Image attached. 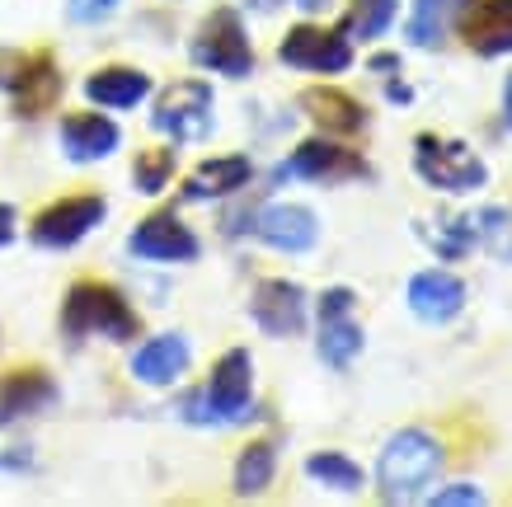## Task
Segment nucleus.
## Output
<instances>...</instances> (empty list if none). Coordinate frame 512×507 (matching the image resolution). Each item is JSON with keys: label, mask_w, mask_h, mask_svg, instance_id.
I'll list each match as a JSON object with an SVG mask.
<instances>
[{"label": "nucleus", "mask_w": 512, "mask_h": 507, "mask_svg": "<svg viewBox=\"0 0 512 507\" xmlns=\"http://www.w3.org/2000/svg\"><path fill=\"white\" fill-rule=\"evenodd\" d=\"M372 71L376 76H400V57H395V52H381V57H372Z\"/></svg>", "instance_id": "72a5a7b5"}, {"label": "nucleus", "mask_w": 512, "mask_h": 507, "mask_svg": "<svg viewBox=\"0 0 512 507\" xmlns=\"http://www.w3.org/2000/svg\"><path fill=\"white\" fill-rule=\"evenodd\" d=\"M475 235H480L484 249H494L503 263H512V216H508V207H484V212H475Z\"/></svg>", "instance_id": "cd10ccee"}, {"label": "nucleus", "mask_w": 512, "mask_h": 507, "mask_svg": "<svg viewBox=\"0 0 512 507\" xmlns=\"http://www.w3.org/2000/svg\"><path fill=\"white\" fill-rule=\"evenodd\" d=\"M188 371V343L184 334H160L151 343H141L132 357V376L141 385H174Z\"/></svg>", "instance_id": "a211bd4d"}, {"label": "nucleus", "mask_w": 512, "mask_h": 507, "mask_svg": "<svg viewBox=\"0 0 512 507\" xmlns=\"http://www.w3.org/2000/svg\"><path fill=\"white\" fill-rule=\"evenodd\" d=\"M437 507H456V503H484V493L475 484H451V489H437L433 493Z\"/></svg>", "instance_id": "7c9ffc66"}, {"label": "nucleus", "mask_w": 512, "mask_h": 507, "mask_svg": "<svg viewBox=\"0 0 512 507\" xmlns=\"http://www.w3.org/2000/svg\"><path fill=\"white\" fill-rule=\"evenodd\" d=\"M151 127L170 141H202L212 132V90L202 80H174L151 108Z\"/></svg>", "instance_id": "39448f33"}, {"label": "nucleus", "mask_w": 512, "mask_h": 507, "mask_svg": "<svg viewBox=\"0 0 512 507\" xmlns=\"http://www.w3.org/2000/svg\"><path fill=\"white\" fill-rule=\"evenodd\" d=\"M254 235L273 249H287V254H306L320 235V221H315L311 207H296V202H273L254 216Z\"/></svg>", "instance_id": "ddd939ff"}, {"label": "nucleus", "mask_w": 512, "mask_h": 507, "mask_svg": "<svg viewBox=\"0 0 512 507\" xmlns=\"http://www.w3.org/2000/svg\"><path fill=\"white\" fill-rule=\"evenodd\" d=\"M409 310L419 315L423 324H447L466 310V282L447 268H423V273L409 277Z\"/></svg>", "instance_id": "9b49d317"}, {"label": "nucleus", "mask_w": 512, "mask_h": 507, "mask_svg": "<svg viewBox=\"0 0 512 507\" xmlns=\"http://www.w3.org/2000/svg\"><path fill=\"white\" fill-rule=\"evenodd\" d=\"M386 94L395 99V104H409V99H414V90H409V85H400V76H395V80L386 85Z\"/></svg>", "instance_id": "f704fd0d"}, {"label": "nucleus", "mask_w": 512, "mask_h": 507, "mask_svg": "<svg viewBox=\"0 0 512 507\" xmlns=\"http://www.w3.org/2000/svg\"><path fill=\"white\" fill-rule=\"evenodd\" d=\"M151 94V76L137 71V66H104V71H94L85 80V99L99 108H137L141 99Z\"/></svg>", "instance_id": "aec40b11"}, {"label": "nucleus", "mask_w": 512, "mask_h": 507, "mask_svg": "<svg viewBox=\"0 0 512 507\" xmlns=\"http://www.w3.org/2000/svg\"><path fill=\"white\" fill-rule=\"evenodd\" d=\"M62 329L71 338L104 334V338H113V343H127V338L137 334V310L127 306L113 287H104V282H76V287L66 292Z\"/></svg>", "instance_id": "f03ea898"}, {"label": "nucleus", "mask_w": 512, "mask_h": 507, "mask_svg": "<svg viewBox=\"0 0 512 507\" xmlns=\"http://www.w3.org/2000/svg\"><path fill=\"white\" fill-rule=\"evenodd\" d=\"M470 0H414V15H409V43L414 47H442L447 29L461 19Z\"/></svg>", "instance_id": "4be33fe9"}, {"label": "nucleus", "mask_w": 512, "mask_h": 507, "mask_svg": "<svg viewBox=\"0 0 512 507\" xmlns=\"http://www.w3.org/2000/svg\"><path fill=\"white\" fill-rule=\"evenodd\" d=\"M52 400H57V385H52L47 371H38V367L5 371V376H0V428L38 414V409H47Z\"/></svg>", "instance_id": "dca6fc26"}, {"label": "nucleus", "mask_w": 512, "mask_h": 507, "mask_svg": "<svg viewBox=\"0 0 512 507\" xmlns=\"http://www.w3.org/2000/svg\"><path fill=\"white\" fill-rule=\"evenodd\" d=\"M456 29L470 52L480 57H508L512 52V0H470Z\"/></svg>", "instance_id": "f8f14e48"}, {"label": "nucleus", "mask_w": 512, "mask_h": 507, "mask_svg": "<svg viewBox=\"0 0 512 507\" xmlns=\"http://www.w3.org/2000/svg\"><path fill=\"white\" fill-rule=\"evenodd\" d=\"M193 62L202 71H221V76H249L254 71V47H249L245 19L235 15L231 5H221L202 19L198 38H193Z\"/></svg>", "instance_id": "20e7f679"}, {"label": "nucleus", "mask_w": 512, "mask_h": 507, "mask_svg": "<svg viewBox=\"0 0 512 507\" xmlns=\"http://www.w3.org/2000/svg\"><path fill=\"white\" fill-rule=\"evenodd\" d=\"M207 409H212V423H240L249 414V395H254V357L245 348H231V353L217 362L212 381H207Z\"/></svg>", "instance_id": "6e6552de"}, {"label": "nucleus", "mask_w": 512, "mask_h": 507, "mask_svg": "<svg viewBox=\"0 0 512 507\" xmlns=\"http://www.w3.org/2000/svg\"><path fill=\"white\" fill-rule=\"evenodd\" d=\"M301 108H306V118L320 132H334V137H353V132L367 127V108L343 90H306L301 94Z\"/></svg>", "instance_id": "6ab92c4d"}, {"label": "nucleus", "mask_w": 512, "mask_h": 507, "mask_svg": "<svg viewBox=\"0 0 512 507\" xmlns=\"http://www.w3.org/2000/svg\"><path fill=\"white\" fill-rule=\"evenodd\" d=\"M414 169L437 193H475V188L489 184V165L470 151L466 141H447L433 137V132H423L414 141Z\"/></svg>", "instance_id": "7ed1b4c3"}, {"label": "nucleus", "mask_w": 512, "mask_h": 507, "mask_svg": "<svg viewBox=\"0 0 512 507\" xmlns=\"http://www.w3.org/2000/svg\"><path fill=\"white\" fill-rule=\"evenodd\" d=\"M273 470H278L273 442H249L245 451H240V461H235V493H240V498L264 493L268 484H273Z\"/></svg>", "instance_id": "b1692460"}, {"label": "nucleus", "mask_w": 512, "mask_h": 507, "mask_svg": "<svg viewBox=\"0 0 512 507\" xmlns=\"http://www.w3.org/2000/svg\"><path fill=\"white\" fill-rule=\"evenodd\" d=\"M5 90L15 94V108L24 118H38L43 108L57 104V94H62V71H57V62H52L47 52H33V57H19L15 76H10Z\"/></svg>", "instance_id": "4468645a"}, {"label": "nucleus", "mask_w": 512, "mask_h": 507, "mask_svg": "<svg viewBox=\"0 0 512 507\" xmlns=\"http://www.w3.org/2000/svg\"><path fill=\"white\" fill-rule=\"evenodd\" d=\"M503 123L512 127V76H508V85H503Z\"/></svg>", "instance_id": "c9c22d12"}, {"label": "nucleus", "mask_w": 512, "mask_h": 507, "mask_svg": "<svg viewBox=\"0 0 512 507\" xmlns=\"http://www.w3.org/2000/svg\"><path fill=\"white\" fill-rule=\"evenodd\" d=\"M395 19V0H353V10L343 19V38L348 43H376Z\"/></svg>", "instance_id": "393cba45"}, {"label": "nucleus", "mask_w": 512, "mask_h": 507, "mask_svg": "<svg viewBox=\"0 0 512 507\" xmlns=\"http://www.w3.org/2000/svg\"><path fill=\"white\" fill-rule=\"evenodd\" d=\"M118 10V0H71V19L76 24H99Z\"/></svg>", "instance_id": "c756f323"}, {"label": "nucleus", "mask_w": 512, "mask_h": 507, "mask_svg": "<svg viewBox=\"0 0 512 507\" xmlns=\"http://www.w3.org/2000/svg\"><path fill=\"white\" fill-rule=\"evenodd\" d=\"M249 315H254V324H259L264 334L292 338L306 329V292H301L296 282H287V277H268V282H259L254 296H249Z\"/></svg>", "instance_id": "1a4fd4ad"}, {"label": "nucleus", "mask_w": 512, "mask_h": 507, "mask_svg": "<svg viewBox=\"0 0 512 507\" xmlns=\"http://www.w3.org/2000/svg\"><path fill=\"white\" fill-rule=\"evenodd\" d=\"M127 249L146 263H188V259H198V235L188 231L174 212H156L132 231Z\"/></svg>", "instance_id": "9d476101"}, {"label": "nucleus", "mask_w": 512, "mask_h": 507, "mask_svg": "<svg viewBox=\"0 0 512 507\" xmlns=\"http://www.w3.org/2000/svg\"><path fill=\"white\" fill-rule=\"evenodd\" d=\"M437 245V254H447V259H461L466 249L480 245V235H475V216H437L433 235H428Z\"/></svg>", "instance_id": "bb28decb"}, {"label": "nucleus", "mask_w": 512, "mask_h": 507, "mask_svg": "<svg viewBox=\"0 0 512 507\" xmlns=\"http://www.w3.org/2000/svg\"><path fill=\"white\" fill-rule=\"evenodd\" d=\"M170 179H174V151L170 146L137 155V165H132V184H137L141 193H165Z\"/></svg>", "instance_id": "c85d7f7f"}, {"label": "nucleus", "mask_w": 512, "mask_h": 507, "mask_svg": "<svg viewBox=\"0 0 512 507\" xmlns=\"http://www.w3.org/2000/svg\"><path fill=\"white\" fill-rule=\"evenodd\" d=\"M249 174H254V165H249L245 155H217V160H202V165L188 174L184 198L202 202V198H226V193H240V188L249 184Z\"/></svg>", "instance_id": "412c9836"}, {"label": "nucleus", "mask_w": 512, "mask_h": 507, "mask_svg": "<svg viewBox=\"0 0 512 507\" xmlns=\"http://www.w3.org/2000/svg\"><path fill=\"white\" fill-rule=\"evenodd\" d=\"M353 306H357V296L348 292V287H329V292L320 296V315H348Z\"/></svg>", "instance_id": "2f4dec72"}, {"label": "nucleus", "mask_w": 512, "mask_h": 507, "mask_svg": "<svg viewBox=\"0 0 512 507\" xmlns=\"http://www.w3.org/2000/svg\"><path fill=\"white\" fill-rule=\"evenodd\" d=\"M306 475H311L315 484L334 489V493H357L362 484H367L362 465L348 461L343 451H320V456H311V461H306Z\"/></svg>", "instance_id": "a878e982"}, {"label": "nucleus", "mask_w": 512, "mask_h": 507, "mask_svg": "<svg viewBox=\"0 0 512 507\" xmlns=\"http://www.w3.org/2000/svg\"><path fill=\"white\" fill-rule=\"evenodd\" d=\"M123 146V132L113 118L104 113H71L62 123V151L76 160V165H94Z\"/></svg>", "instance_id": "f3484780"}, {"label": "nucleus", "mask_w": 512, "mask_h": 507, "mask_svg": "<svg viewBox=\"0 0 512 507\" xmlns=\"http://www.w3.org/2000/svg\"><path fill=\"white\" fill-rule=\"evenodd\" d=\"M287 174H301L311 184H334V179H348V174H367L362 155H353L348 146H334V141H301L287 160Z\"/></svg>", "instance_id": "2eb2a0df"}, {"label": "nucleus", "mask_w": 512, "mask_h": 507, "mask_svg": "<svg viewBox=\"0 0 512 507\" xmlns=\"http://www.w3.org/2000/svg\"><path fill=\"white\" fill-rule=\"evenodd\" d=\"M442 465H447V451L433 432L423 428H404L395 432L381 451V465H376V484H381V498L386 503H414L442 479Z\"/></svg>", "instance_id": "f257e3e1"}, {"label": "nucleus", "mask_w": 512, "mask_h": 507, "mask_svg": "<svg viewBox=\"0 0 512 507\" xmlns=\"http://www.w3.org/2000/svg\"><path fill=\"white\" fill-rule=\"evenodd\" d=\"M278 57L292 71H315V76H339L353 66V43L339 29H315V24H296L282 38Z\"/></svg>", "instance_id": "423d86ee"}, {"label": "nucleus", "mask_w": 512, "mask_h": 507, "mask_svg": "<svg viewBox=\"0 0 512 507\" xmlns=\"http://www.w3.org/2000/svg\"><path fill=\"white\" fill-rule=\"evenodd\" d=\"M104 212H109V207H104V198H94V193L52 202V207H43V212H38V221H33V245L71 249L76 240H85V235L104 221Z\"/></svg>", "instance_id": "0eeeda50"}, {"label": "nucleus", "mask_w": 512, "mask_h": 507, "mask_svg": "<svg viewBox=\"0 0 512 507\" xmlns=\"http://www.w3.org/2000/svg\"><path fill=\"white\" fill-rule=\"evenodd\" d=\"M362 324L353 320V310L348 315H320V338H315V348H320V357H325L334 371H343L348 362H353L357 353H362Z\"/></svg>", "instance_id": "5701e85b"}, {"label": "nucleus", "mask_w": 512, "mask_h": 507, "mask_svg": "<svg viewBox=\"0 0 512 507\" xmlns=\"http://www.w3.org/2000/svg\"><path fill=\"white\" fill-rule=\"evenodd\" d=\"M15 240V207L10 202H0V249Z\"/></svg>", "instance_id": "473e14b6"}]
</instances>
